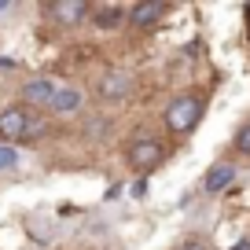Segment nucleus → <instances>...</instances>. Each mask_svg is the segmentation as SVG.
<instances>
[{
  "label": "nucleus",
  "instance_id": "nucleus-1",
  "mask_svg": "<svg viewBox=\"0 0 250 250\" xmlns=\"http://www.w3.org/2000/svg\"><path fill=\"white\" fill-rule=\"evenodd\" d=\"M206 114V100L203 96H173L169 107H166V129H169L173 136H188L191 129H195L199 122H203Z\"/></svg>",
  "mask_w": 250,
  "mask_h": 250
},
{
  "label": "nucleus",
  "instance_id": "nucleus-2",
  "mask_svg": "<svg viewBox=\"0 0 250 250\" xmlns=\"http://www.w3.org/2000/svg\"><path fill=\"white\" fill-rule=\"evenodd\" d=\"M125 162L133 166L136 173H151L166 162V144L158 136L144 133V136H133V140L125 144Z\"/></svg>",
  "mask_w": 250,
  "mask_h": 250
},
{
  "label": "nucleus",
  "instance_id": "nucleus-3",
  "mask_svg": "<svg viewBox=\"0 0 250 250\" xmlns=\"http://www.w3.org/2000/svg\"><path fill=\"white\" fill-rule=\"evenodd\" d=\"M44 11H48L59 26H66V30L85 26V19H92V4H85V0H55V4H48Z\"/></svg>",
  "mask_w": 250,
  "mask_h": 250
},
{
  "label": "nucleus",
  "instance_id": "nucleus-4",
  "mask_svg": "<svg viewBox=\"0 0 250 250\" xmlns=\"http://www.w3.org/2000/svg\"><path fill=\"white\" fill-rule=\"evenodd\" d=\"M169 11H173L169 0H140L136 8H129V22H133L136 30H155Z\"/></svg>",
  "mask_w": 250,
  "mask_h": 250
},
{
  "label": "nucleus",
  "instance_id": "nucleus-5",
  "mask_svg": "<svg viewBox=\"0 0 250 250\" xmlns=\"http://www.w3.org/2000/svg\"><path fill=\"white\" fill-rule=\"evenodd\" d=\"M133 85H136V81H133V74H125V70H107V74H103V78H100V85H96V96H100V100H125V96H129V92H133Z\"/></svg>",
  "mask_w": 250,
  "mask_h": 250
},
{
  "label": "nucleus",
  "instance_id": "nucleus-6",
  "mask_svg": "<svg viewBox=\"0 0 250 250\" xmlns=\"http://www.w3.org/2000/svg\"><path fill=\"white\" fill-rule=\"evenodd\" d=\"M33 125V114L26 107H8L0 114V140H26Z\"/></svg>",
  "mask_w": 250,
  "mask_h": 250
},
{
  "label": "nucleus",
  "instance_id": "nucleus-7",
  "mask_svg": "<svg viewBox=\"0 0 250 250\" xmlns=\"http://www.w3.org/2000/svg\"><path fill=\"white\" fill-rule=\"evenodd\" d=\"M59 81H52V78H33V81H26L22 85V100L30 103V107H52L55 103V96H59Z\"/></svg>",
  "mask_w": 250,
  "mask_h": 250
},
{
  "label": "nucleus",
  "instance_id": "nucleus-8",
  "mask_svg": "<svg viewBox=\"0 0 250 250\" xmlns=\"http://www.w3.org/2000/svg\"><path fill=\"white\" fill-rule=\"evenodd\" d=\"M232 180H235V166L232 162H217V166H210V173H206L203 191L206 195H217V191H225Z\"/></svg>",
  "mask_w": 250,
  "mask_h": 250
},
{
  "label": "nucleus",
  "instance_id": "nucleus-9",
  "mask_svg": "<svg viewBox=\"0 0 250 250\" xmlns=\"http://www.w3.org/2000/svg\"><path fill=\"white\" fill-rule=\"evenodd\" d=\"M125 15H129V11H125L122 4H96L92 8V26L96 30H114V26L125 22Z\"/></svg>",
  "mask_w": 250,
  "mask_h": 250
},
{
  "label": "nucleus",
  "instance_id": "nucleus-10",
  "mask_svg": "<svg viewBox=\"0 0 250 250\" xmlns=\"http://www.w3.org/2000/svg\"><path fill=\"white\" fill-rule=\"evenodd\" d=\"M78 107H81V92H78V88H70V85H62L59 96H55V103L48 110H52V114H74Z\"/></svg>",
  "mask_w": 250,
  "mask_h": 250
},
{
  "label": "nucleus",
  "instance_id": "nucleus-11",
  "mask_svg": "<svg viewBox=\"0 0 250 250\" xmlns=\"http://www.w3.org/2000/svg\"><path fill=\"white\" fill-rule=\"evenodd\" d=\"M15 166H19V151L8 147V144H0V173H4V169H15Z\"/></svg>",
  "mask_w": 250,
  "mask_h": 250
},
{
  "label": "nucleus",
  "instance_id": "nucleus-12",
  "mask_svg": "<svg viewBox=\"0 0 250 250\" xmlns=\"http://www.w3.org/2000/svg\"><path fill=\"white\" fill-rule=\"evenodd\" d=\"M235 151H239V155H250V122L235 133Z\"/></svg>",
  "mask_w": 250,
  "mask_h": 250
},
{
  "label": "nucleus",
  "instance_id": "nucleus-13",
  "mask_svg": "<svg viewBox=\"0 0 250 250\" xmlns=\"http://www.w3.org/2000/svg\"><path fill=\"white\" fill-rule=\"evenodd\" d=\"M133 195H136V199L147 195V180H136V184H133Z\"/></svg>",
  "mask_w": 250,
  "mask_h": 250
},
{
  "label": "nucleus",
  "instance_id": "nucleus-14",
  "mask_svg": "<svg viewBox=\"0 0 250 250\" xmlns=\"http://www.w3.org/2000/svg\"><path fill=\"white\" fill-rule=\"evenodd\" d=\"M180 250H206V243H199V239H191V243H184Z\"/></svg>",
  "mask_w": 250,
  "mask_h": 250
},
{
  "label": "nucleus",
  "instance_id": "nucleus-15",
  "mask_svg": "<svg viewBox=\"0 0 250 250\" xmlns=\"http://www.w3.org/2000/svg\"><path fill=\"white\" fill-rule=\"evenodd\" d=\"M232 250H250V239H243V243H235Z\"/></svg>",
  "mask_w": 250,
  "mask_h": 250
},
{
  "label": "nucleus",
  "instance_id": "nucleus-16",
  "mask_svg": "<svg viewBox=\"0 0 250 250\" xmlns=\"http://www.w3.org/2000/svg\"><path fill=\"white\" fill-rule=\"evenodd\" d=\"M11 8V4H8V0H0V15H4V11H8Z\"/></svg>",
  "mask_w": 250,
  "mask_h": 250
},
{
  "label": "nucleus",
  "instance_id": "nucleus-17",
  "mask_svg": "<svg viewBox=\"0 0 250 250\" xmlns=\"http://www.w3.org/2000/svg\"><path fill=\"white\" fill-rule=\"evenodd\" d=\"M247 26H250V4H247Z\"/></svg>",
  "mask_w": 250,
  "mask_h": 250
}]
</instances>
